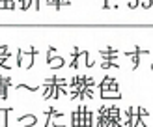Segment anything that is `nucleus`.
Returning a JSON list of instances; mask_svg holds the SVG:
<instances>
[{
  "instance_id": "1",
  "label": "nucleus",
  "mask_w": 153,
  "mask_h": 127,
  "mask_svg": "<svg viewBox=\"0 0 153 127\" xmlns=\"http://www.w3.org/2000/svg\"><path fill=\"white\" fill-rule=\"evenodd\" d=\"M17 122L22 123V125H26V127H34L37 123V116L36 114H25V116H19Z\"/></svg>"
},
{
  "instance_id": "2",
  "label": "nucleus",
  "mask_w": 153,
  "mask_h": 127,
  "mask_svg": "<svg viewBox=\"0 0 153 127\" xmlns=\"http://www.w3.org/2000/svg\"><path fill=\"white\" fill-rule=\"evenodd\" d=\"M64 65H65V58L64 56H52L51 62H49V67L52 71H56V69H60V67H64Z\"/></svg>"
},
{
  "instance_id": "3",
  "label": "nucleus",
  "mask_w": 153,
  "mask_h": 127,
  "mask_svg": "<svg viewBox=\"0 0 153 127\" xmlns=\"http://www.w3.org/2000/svg\"><path fill=\"white\" fill-rule=\"evenodd\" d=\"M118 90H120L118 80L110 77L108 80H106V84H105V90H103V92H112V94H118Z\"/></svg>"
},
{
  "instance_id": "4",
  "label": "nucleus",
  "mask_w": 153,
  "mask_h": 127,
  "mask_svg": "<svg viewBox=\"0 0 153 127\" xmlns=\"http://www.w3.org/2000/svg\"><path fill=\"white\" fill-rule=\"evenodd\" d=\"M79 58H80V49L75 47L73 49V60H71V64H69L73 69H79Z\"/></svg>"
},
{
  "instance_id": "5",
  "label": "nucleus",
  "mask_w": 153,
  "mask_h": 127,
  "mask_svg": "<svg viewBox=\"0 0 153 127\" xmlns=\"http://www.w3.org/2000/svg\"><path fill=\"white\" fill-rule=\"evenodd\" d=\"M0 10L13 11L15 10V0H0Z\"/></svg>"
},
{
  "instance_id": "6",
  "label": "nucleus",
  "mask_w": 153,
  "mask_h": 127,
  "mask_svg": "<svg viewBox=\"0 0 153 127\" xmlns=\"http://www.w3.org/2000/svg\"><path fill=\"white\" fill-rule=\"evenodd\" d=\"M133 114H134V107H129L125 112V125L127 127H133Z\"/></svg>"
},
{
  "instance_id": "7",
  "label": "nucleus",
  "mask_w": 153,
  "mask_h": 127,
  "mask_svg": "<svg viewBox=\"0 0 153 127\" xmlns=\"http://www.w3.org/2000/svg\"><path fill=\"white\" fill-rule=\"evenodd\" d=\"M101 99H116V101H120L121 99V95L120 94H112V92H101Z\"/></svg>"
},
{
  "instance_id": "8",
  "label": "nucleus",
  "mask_w": 153,
  "mask_h": 127,
  "mask_svg": "<svg viewBox=\"0 0 153 127\" xmlns=\"http://www.w3.org/2000/svg\"><path fill=\"white\" fill-rule=\"evenodd\" d=\"M15 90H28V92H37V90H39V86H28V84H21L19 86H15Z\"/></svg>"
},
{
  "instance_id": "9",
  "label": "nucleus",
  "mask_w": 153,
  "mask_h": 127,
  "mask_svg": "<svg viewBox=\"0 0 153 127\" xmlns=\"http://www.w3.org/2000/svg\"><path fill=\"white\" fill-rule=\"evenodd\" d=\"M52 112H54V108H47V112H45V127H49L51 125V116H52Z\"/></svg>"
},
{
  "instance_id": "10",
  "label": "nucleus",
  "mask_w": 153,
  "mask_h": 127,
  "mask_svg": "<svg viewBox=\"0 0 153 127\" xmlns=\"http://www.w3.org/2000/svg\"><path fill=\"white\" fill-rule=\"evenodd\" d=\"M86 127H94V114L86 108Z\"/></svg>"
},
{
  "instance_id": "11",
  "label": "nucleus",
  "mask_w": 153,
  "mask_h": 127,
  "mask_svg": "<svg viewBox=\"0 0 153 127\" xmlns=\"http://www.w3.org/2000/svg\"><path fill=\"white\" fill-rule=\"evenodd\" d=\"M30 4H32V0H19V7H21V11H26Z\"/></svg>"
},
{
  "instance_id": "12",
  "label": "nucleus",
  "mask_w": 153,
  "mask_h": 127,
  "mask_svg": "<svg viewBox=\"0 0 153 127\" xmlns=\"http://www.w3.org/2000/svg\"><path fill=\"white\" fill-rule=\"evenodd\" d=\"M22 60H25V51L19 49L17 51V67H22Z\"/></svg>"
},
{
  "instance_id": "13",
  "label": "nucleus",
  "mask_w": 153,
  "mask_h": 127,
  "mask_svg": "<svg viewBox=\"0 0 153 127\" xmlns=\"http://www.w3.org/2000/svg\"><path fill=\"white\" fill-rule=\"evenodd\" d=\"M82 56L86 58V67H94V60L90 58V52L88 51H82Z\"/></svg>"
},
{
  "instance_id": "14",
  "label": "nucleus",
  "mask_w": 153,
  "mask_h": 127,
  "mask_svg": "<svg viewBox=\"0 0 153 127\" xmlns=\"http://www.w3.org/2000/svg\"><path fill=\"white\" fill-rule=\"evenodd\" d=\"M71 127H80L79 125V112H73V114H71Z\"/></svg>"
},
{
  "instance_id": "15",
  "label": "nucleus",
  "mask_w": 153,
  "mask_h": 127,
  "mask_svg": "<svg viewBox=\"0 0 153 127\" xmlns=\"http://www.w3.org/2000/svg\"><path fill=\"white\" fill-rule=\"evenodd\" d=\"M127 6H129V10H136L140 6V0H127Z\"/></svg>"
},
{
  "instance_id": "16",
  "label": "nucleus",
  "mask_w": 153,
  "mask_h": 127,
  "mask_svg": "<svg viewBox=\"0 0 153 127\" xmlns=\"http://www.w3.org/2000/svg\"><path fill=\"white\" fill-rule=\"evenodd\" d=\"M101 65H103V69H110V67H114V69H118V67H120L116 62H103Z\"/></svg>"
},
{
  "instance_id": "17",
  "label": "nucleus",
  "mask_w": 153,
  "mask_h": 127,
  "mask_svg": "<svg viewBox=\"0 0 153 127\" xmlns=\"http://www.w3.org/2000/svg\"><path fill=\"white\" fill-rule=\"evenodd\" d=\"M54 52H56V49H54V47L51 45V47L47 49V56H45V60H47V64L51 62V58H52V54H54Z\"/></svg>"
},
{
  "instance_id": "18",
  "label": "nucleus",
  "mask_w": 153,
  "mask_h": 127,
  "mask_svg": "<svg viewBox=\"0 0 153 127\" xmlns=\"http://www.w3.org/2000/svg\"><path fill=\"white\" fill-rule=\"evenodd\" d=\"M140 4H142L144 10H149V7L153 6V0H140Z\"/></svg>"
},
{
  "instance_id": "19",
  "label": "nucleus",
  "mask_w": 153,
  "mask_h": 127,
  "mask_svg": "<svg viewBox=\"0 0 153 127\" xmlns=\"http://www.w3.org/2000/svg\"><path fill=\"white\" fill-rule=\"evenodd\" d=\"M71 4V0H58V10H62L64 6H69Z\"/></svg>"
},
{
  "instance_id": "20",
  "label": "nucleus",
  "mask_w": 153,
  "mask_h": 127,
  "mask_svg": "<svg viewBox=\"0 0 153 127\" xmlns=\"http://www.w3.org/2000/svg\"><path fill=\"white\" fill-rule=\"evenodd\" d=\"M7 52H10V49H7V45H2V47H0V56L7 54Z\"/></svg>"
},
{
  "instance_id": "21",
  "label": "nucleus",
  "mask_w": 153,
  "mask_h": 127,
  "mask_svg": "<svg viewBox=\"0 0 153 127\" xmlns=\"http://www.w3.org/2000/svg\"><path fill=\"white\" fill-rule=\"evenodd\" d=\"M39 2H41V0H32V4H34V10H36V11H39Z\"/></svg>"
},
{
  "instance_id": "22",
  "label": "nucleus",
  "mask_w": 153,
  "mask_h": 127,
  "mask_svg": "<svg viewBox=\"0 0 153 127\" xmlns=\"http://www.w3.org/2000/svg\"><path fill=\"white\" fill-rule=\"evenodd\" d=\"M103 10H105V11L110 10V2H108V0H105V2H103Z\"/></svg>"
},
{
  "instance_id": "23",
  "label": "nucleus",
  "mask_w": 153,
  "mask_h": 127,
  "mask_svg": "<svg viewBox=\"0 0 153 127\" xmlns=\"http://www.w3.org/2000/svg\"><path fill=\"white\" fill-rule=\"evenodd\" d=\"M151 71H153V64H151Z\"/></svg>"
}]
</instances>
